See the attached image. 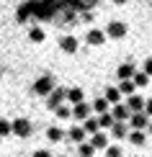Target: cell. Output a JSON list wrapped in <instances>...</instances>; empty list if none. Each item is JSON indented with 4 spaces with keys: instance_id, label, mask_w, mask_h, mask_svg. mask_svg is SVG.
<instances>
[{
    "instance_id": "32",
    "label": "cell",
    "mask_w": 152,
    "mask_h": 157,
    "mask_svg": "<svg viewBox=\"0 0 152 157\" xmlns=\"http://www.w3.org/2000/svg\"><path fill=\"white\" fill-rule=\"evenodd\" d=\"M144 72H147V75H152V57H150L147 62H144Z\"/></svg>"
},
{
    "instance_id": "23",
    "label": "cell",
    "mask_w": 152,
    "mask_h": 157,
    "mask_svg": "<svg viewBox=\"0 0 152 157\" xmlns=\"http://www.w3.org/2000/svg\"><path fill=\"white\" fill-rule=\"evenodd\" d=\"M8 134H13V121L0 119V139H3V136H8Z\"/></svg>"
},
{
    "instance_id": "22",
    "label": "cell",
    "mask_w": 152,
    "mask_h": 157,
    "mask_svg": "<svg viewBox=\"0 0 152 157\" xmlns=\"http://www.w3.org/2000/svg\"><path fill=\"white\" fill-rule=\"evenodd\" d=\"M93 152H95V147L90 144V142H83V144L77 147V157H93Z\"/></svg>"
},
{
    "instance_id": "21",
    "label": "cell",
    "mask_w": 152,
    "mask_h": 157,
    "mask_svg": "<svg viewBox=\"0 0 152 157\" xmlns=\"http://www.w3.org/2000/svg\"><path fill=\"white\" fill-rule=\"evenodd\" d=\"M83 129H85V132H88L90 136H93V134L101 132V124H98V119H88V121L83 124Z\"/></svg>"
},
{
    "instance_id": "24",
    "label": "cell",
    "mask_w": 152,
    "mask_h": 157,
    "mask_svg": "<svg viewBox=\"0 0 152 157\" xmlns=\"http://www.w3.org/2000/svg\"><path fill=\"white\" fill-rule=\"evenodd\" d=\"M144 139H147V136H144V132H131V134H129V142H131V144H137V147H142Z\"/></svg>"
},
{
    "instance_id": "17",
    "label": "cell",
    "mask_w": 152,
    "mask_h": 157,
    "mask_svg": "<svg viewBox=\"0 0 152 157\" xmlns=\"http://www.w3.org/2000/svg\"><path fill=\"white\" fill-rule=\"evenodd\" d=\"M106 101H108V103H114V106H119V103H121V90H119V88H106Z\"/></svg>"
},
{
    "instance_id": "25",
    "label": "cell",
    "mask_w": 152,
    "mask_h": 157,
    "mask_svg": "<svg viewBox=\"0 0 152 157\" xmlns=\"http://www.w3.org/2000/svg\"><path fill=\"white\" fill-rule=\"evenodd\" d=\"M131 82H134L137 88H144V85L150 82V75H147V72H137V75H134V80H131Z\"/></svg>"
},
{
    "instance_id": "12",
    "label": "cell",
    "mask_w": 152,
    "mask_h": 157,
    "mask_svg": "<svg viewBox=\"0 0 152 157\" xmlns=\"http://www.w3.org/2000/svg\"><path fill=\"white\" fill-rule=\"evenodd\" d=\"M67 101L72 106H77V103H85V93L83 88H67Z\"/></svg>"
},
{
    "instance_id": "31",
    "label": "cell",
    "mask_w": 152,
    "mask_h": 157,
    "mask_svg": "<svg viewBox=\"0 0 152 157\" xmlns=\"http://www.w3.org/2000/svg\"><path fill=\"white\" fill-rule=\"evenodd\" d=\"M93 18H95V16H93L90 10H85V13H83V21H85V23H93Z\"/></svg>"
},
{
    "instance_id": "20",
    "label": "cell",
    "mask_w": 152,
    "mask_h": 157,
    "mask_svg": "<svg viewBox=\"0 0 152 157\" xmlns=\"http://www.w3.org/2000/svg\"><path fill=\"white\" fill-rule=\"evenodd\" d=\"M98 124H101V129H114V124H116V119H114V113H103V116H98Z\"/></svg>"
},
{
    "instance_id": "27",
    "label": "cell",
    "mask_w": 152,
    "mask_h": 157,
    "mask_svg": "<svg viewBox=\"0 0 152 157\" xmlns=\"http://www.w3.org/2000/svg\"><path fill=\"white\" fill-rule=\"evenodd\" d=\"M54 113H57V119H62V121H64V119H70V116H72V108L67 106V103H64V106H59Z\"/></svg>"
},
{
    "instance_id": "13",
    "label": "cell",
    "mask_w": 152,
    "mask_h": 157,
    "mask_svg": "<svg viewBox=\"0 0 152 157\" xmlns=\"http://www.w3.org/2000/svg\"><path fill=\"white\" fill-rule=\"evenodd\" d=\"M90 144H93L95 149H108V147H111V144H108V136H106L103 132H98V134L90 136Z\"/></svg>"
},
{
    "instance_id": "15",
    "label": "cell",
    "mask_w": 152,
    "mask_h": 157,
    "mask_svg": "<svg viewBox=\"0 0 152 157\" xmlns=\"http://www.w3.org/2000/svg\"><path fill=\"white\" fill-rule=\"evenodd\" d=\"M85 134H88V132H85L83 126H72L70 132H67V139H70V142H80V144H83V139H85Z\"/></svg>"
},
{
    "instance_id": "29",
    "label": "cell",
    "mask_w": 152,
    "mask_h": 157,
    "mask_svg": "<svg viewBox=\"0 0 152 157\" xmlns=\"http://www.w3.org/2000/svg\"><path fill=\"white\" fill-rule=\"evenodd\" d=\"M106 157H121V147H116V144H111L108 149H106Z\"/></svg>"
},
{
    "instance_id": "10",
    "label": "cell",
    "mask_w": 152,
    "mask_h": 157,
    "mask_svg": "<svg viewBox=\"0 0 152 157\" xmlns=\"http://www.w3.org/2000/svg\"><path fill=\"white\" fill-rule=\"evenodd\" d=\"M59 47H62V52H67V54H75V52H77V39L75 36H62V39H59Z\"/></svg>"
},
{
    "instance_id": "30",
    "label": "cell",
    "mask_w": 152,
    "mask_h": 157,
    "mask_svg": "<svg viewBox=\"0 0 152 157\" xmlns=\"http://www.w3.org/2000/svg\"><path fill=\"white\" fill-rule=\"evenodd\" d=\"M34 157H52V152H49V149H36Z\"/></svg>"
},
{
    "instance_id": "19",
    "label": "cell",
    "mask_w": 152,
    "mask_h": 157,
    "mask_svg": "<svg viewBox=\"0 0 152 157\" xmlns=\"http://www.w3.org/2000/svg\"><path fill=\"white\" fill-rule=\"evenodd\" d=\"M44 36H47V34H44V29H41V26H31V29H29V39H31V41H44Z\"/></svg>"
},
{
    "instance_id": "16",
    "label": "cell",
    "mask_w": 152,
    "mask_h": 157,
    "mask_svg": "<svg viewBox=\"0 0 152 157\" xmlns=\"http://www.w3.org/2000/svg\"><path fill=\"white\" fill-rule=\"evenodd\" d=\"M64 136H67V134H64V129H59V126H49L47 129V139L49 142H62Z\"/></svg>"
},
{
    "instance_id": "4",
    "label": "cell",
    "mask_w": 152,
    "mask_h": 157,
    "mask_svg": "<svg viewBox=\"0 0 152 157\" xmlns=\"http://www.w3.org/2000/svg\"><path fill=\"white\" fill-rule=\"evenodd\" d=\"M13 134H16V136H23V139H26V136H31V121L26 119V116L16 119V121H13Z\"/></svg>"
},
{
    "instance_id": "33",
    "label": "cell",
    "mask_w": 152,
    "mask_h": 157,
    "mask_svg": "<svg viewBox=\"0 0 152 157\" xmlns=\"http://www.w3.org/2000/svg\"><path fill=\"white\" fill-rule=\"evenodd\" d=\"M144 113H147V116H152V98H150L147 103H144Z\"/></svg>"
},
{
    "instance_id": "34",
    "label": "cell",
    "mask_w": 152,
    "mask_h": 157,
    "mask_svg": "<svg viewBox=\"0 0 152 157\" xmlns=\"http://www.w3.org/2000/svg\"><path fill=\"white\" fill-rule=\"evenodd\" d=\"M116 3H119V5H121V3H127V0H116Z\"/></svg>"
},
{
    "instance_id": "3",
    "label": "cell",
    "mask_w": 152,
    "mask_h": 157,
    "mask_svg": "<svg viewBox=\"0 0 152 157\" xmlns=\"http://www.w3.org/2000/svg\"><path fill=\"white\" fill-rule=\"evenodd\" d=\"M150 126V116L144 113H131V119H129V129L131 132H142V129H147Z\"/></svg>"
},
{
    "instance_id": "1",
    "label": "cell",
    "mask_w": 152,
    "mask_h": 157,
    "mask_svg": "<svg viewBox=\"0 0 152 157\" xmlns=\"http://www.w3.org/2000/svg\"><path fill=\"white\" fill-rule=\"evenodd\" d=\"M31 90H34L36 95H52V90H54V80H52V75H41L39 80L31 85Z\"/></svg>"
},
{
    "instance_id": "8",
    "label": "cell",
    "mask_w": 152,
    "mask_h": 157,
    "mask_svg": "<svg viewBox=\"0 0 152 157\" xmlns=\"http://www.w3.org/2000/svg\"><path fill=\"white\" fill-rule=\"evenodd\" d=\"M111 113H114L116 121H124V124L131 119V111L127 108V103H119V106H114V108H111Z\"/></svg>"
},
{
    "instance_id": "26",
    "label": "cell",
    "mask_w": 152,
    "mask_h": 157,
    "mask_svg": "<svg viewBox=\"0 0 152 157\" xmlns=\"http://www.w3.org/2000/svg\"><path fill=\"white\" fill-rule=\"evenodd\" d=\"M134 88H137V85L131 82V80H127V82H121V85H119V90H121V95H134Z\"/></svg>"
},
{
    "instance_id": "9",
    "label": "cell",
    "mask_w": 152,
    "mask_h": 157,
    "mask_svg": "<svg viewBox=\"0 0 152 157\" xmlns=\"http://www.w3.org/2000/svg\"><path fill=\"white\" fill-rule=\"evenodd\" d=\"M144 103H147V101H144V98H139V95H129V101H127V108L131 111V113H142V111H144Z\"/></svg>"
},
{
    "instance_id": "35",
    "label": "cell",
    "mask_w": 152,
    "mask_h": 157,
    "mask_svg": "<svg viewBox=\"0 0 152 157\" xmlns=\"http://www.w3.org/2000/svg\"><path fill=\"white\" fill-rule=\"evenodd\" d=\"M59 157H67V155H59Z\"/></svg>"
},
{
    "instance_id": "36",
    "label": "cell",
    "mask_w": 152,
    "mask_h": 157,
    "mask_svg": "<svg viewBox=\"0 0 152 157\" xmlns=\"http://www.w3.org/2000/svg\"><path fill=\"white\" fill-rule=\"evenodd\" d=\"M150 132H152V126H150Z\"/></svg>"
},
{
    "instance_id": "28",
    "label": "cell",
    "mask_w": 152,
    "mask_h": 157,
    "mask_svg": "<svg viewBox=\"0 0 152 157\" xmlns=\"http://www.w3.org/2000/svg\"><path fill=\"white\" fill-rule=\"evenodd\" d=\"M31 13H34V8H31L29 3H26V5H21V8H18V21H26V18H29Z\"/></svg>"
},
{
    "instance_id": "37",
    "label": "cell",
    "mask_w": 152,
    "mask_h": 157,
    "mask_svg": "<svg viewBox=\"0 0 152 157\" xmlns=\"http://www.w3.org/2000/svg\"><path fill=\"white\" fill-rule=\"evenodd\" d=\"M0 77H3V75H0Z\"/></svg>"
},
{
    "instance_id": "7",
    "label": "cell",
    "mask_w": 152,
    "mask_h": 157,
    "mask_svg": "<svg viewBox=\"0 0 152 157\" xmlns=\"http://www.w3.org/2000/svg\"><path fill=\"white\" fill-rule=\"evenodd\" d=\"M116 75H119V80H121V82H127V80H134L137 70H134V64H131V62H124V64H119Z\"/></svg>"
},
{
    "instance_id": "11",
    "label": "cell",
    "mask_w": 152,
    "mask_h": 157,
    "mask_svg": "<svg viewBox=\"0 0 152 157\" xmlns=\"http://www.w3.org/2000/svg\"><path fill=\"white\" fill-rule=\"evenodd\" d=\"M72 116L80 121H88L90 119V106L88 103H77V106H72Z\"/></svg>"
},
{
    "instance_id": "5",
    "label": "cell",
    "mask_w": 152,
    "mask_h": 157,
    "mask_svg": "<svg viewBox=\"0 0 152 157\" xmlns=\"http://www.w3.org/2000/svg\"><path fill=\"white\" fill-rule=\"evenodd\" d=\"M106 36L108 39H124L127 36V26H124L121 21H111L108 26H106Z\"/></svg>"
},
{
    "instance_id": "2",
    "label": "cell",
    "mask_w": 152,
    "mask_h": 157,
    "mask_svg": "<svg viewBox=\"0 0 152 157\" xmlns=\"http://www.w3.org/2000/svg\"><path fill=\"white\" fill-rule=\"evenodd\" d=\"M64 101H67V88H54L52 95L47 98V106H49V111H57L59 106H64Z\"/></svg>"
},
{
    "instance_id": "14",
    "label": "cell",
    "mask_w": 152,
    "mask_h": 157,
    "mask_svg": "<svg viewBox=\"0 0 152 157\" xmlns=\"http://www.w3.org/2000/svg\"><path fill=\"white\" fill-rule=\"evenodd\" d=\"M111 134L116 136V139H124V136H129V124H124V121H116L114 124V129H111Z\"/></svg>"
},
{
    "instance_id": "6",
    "label": "cell",
    "mask_w": 152,
    "mask_h": 157,
    "mask_svg": "<svg viewBox=\"0 0 152 157\" xmlns=\"http://www.w3.org/2000/svg\"><path fill=\"white\" fill-rule=\"evenodd\" d=\"M85 41H88L90 47H101V44L106 41V31H101V29H88V34H85Z\"/></svg>"
},
{
    "instance_id": "18",
    "label": "cell",
    "mask_w": 152,
    "mask_h": 157,
    "mask_svg": "<svg viewBox=\"0 0 152 157\" xmlns=\"http://www.w3.org/2000/svg\"><path fill=\"white\" fill-rule=\"evenodd\" d=\"M93 111H98V113H108V111H111V103L108 101H106V98H95V101H93Z\"/></svg>"
}]
</instances>
